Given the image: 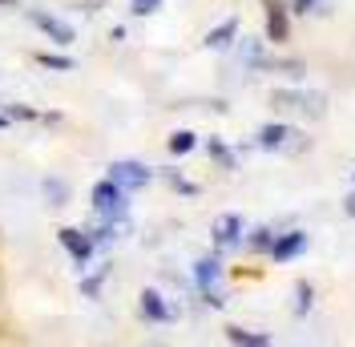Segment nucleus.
I'll return each mask as SVG.
<instances>
[{
	"label": "nucleus",
	"mask_w": 355,
	"mask_h": 347,
	"mask_svg": "<svg viewBox=\"0 0 355 347\" xmlns=\"http://www.w3.org/2000/svg\"><path fill=\"white\" fill-rule=\"evenodd\" d=\"M4 113H8L12 121H37V117H41L33 105H21V101H8V105H4Z\"/></svg>",
	"instance_id": "a211bd4d"
},
{
	"label": "nucleus",
	"mask_w": 355,
	"mask_h": 347,
	"mask_svg": "<svg viewBox=\"0 0 355 347\" xmlns=\"http://www.w3.org/2000/svg\"><path fill=\"white\" fill-rule=\"evenodd\" d=\"M89 206H93V214L101 218V222H121V218L130 214V190H121L110 174H105L89 190Z\"/></svg>",
	"instance_id": "f257e3e1"
},
{
	"label": "nucleus",
	"mask_w": 355,
	"mask_h": 347,
	"mask_svg": "<svg viewBox=\"0 0 355 347\" xmlns=\"http://www.w3.org/2000/svg\"><path fill=\"white\" fill-rule=\"evenodd\" d=\"M307 251V235L303 230H291V235H275V246H270V259L275 262H291Z\"/></svg>",
	"instance_id": "9d476101"
},
{
	"label": "nucleus",
	"mask_w": 355,
	"mask_h": 347,
	"mask_svg": "<svg viewBox=\"0 0 355 347\" xmlns=\"http://www.w3.org/2000/svg\"><path fill=\"white\" fill-rule=\"evenodd\" d=\"M291 4H295V12H307V8L315 4V0H291Z\"/></svg>",
	"instance_id": "393cba45"
},
{
	"label": "nucleus",
	"mask_w": 355,
	"mask_h": 347,
	"mask_svg": "<svg viewBox=\"0 0 355 347\" xmlns=\"http://www.w3.org/2000/svg\"><path fill=\"white\" fill-rule=\"evenodd\" d=\"M41 198H44V206L61 210V206H69L73 190H69V182H65V178H44V182H41Z\"/></svg>",
	"instance_id": "f8f14e48"
},
{
	"label": "nucleus",
	"mask_w": 355,
	"mask_h": 347,
	"mask_svg": "<svg viewBox=\"0 0 355 347\" xmlns=\"http://www.w3.org/2000/svg\"><path fill=\"white\" fill-rule=\"evenodd\" d=\"M137 307H141V319H150V323H174L178 311L166 303V295L154 291V287H146L141 295H137Z\"/></svg>",
	"instance_id": "0eeeda50"
},
{
	"label": "nucleus",
	"mask_w": 355,
	"mask_h": 347,
	"mask_svg": "<svg viewBox=\"0 0 355 347\" xmlns=\"http://www.w3.org/2000/svg\"><path fill=\"white\" fill-rule=\"evenodd\" d=\"M343 210H347V218H355V190L347 198H343Z\"/></svg>",
	"instance_id": "b1692460"
},
{
	"label": "nucleus",
	"mask_w": 355,
	"mask_h": 347,
	"mask_svg": "<svg viewBox=\"0 0 355 347\" xmlns=\"http://www.w3.org/2000/svg\"><path fill=\"white\" fill-rule=\"evenodd\" d=\"M270 101L279 109H303L307 117H323L327 113V97L323 93H295V89H275Z\"/></svg>",
	"instance_id": "39448f33"
},
{
	"label": "nucleus",
	"mask_w": 355,
	"mask_h": 347,
	"mask_svg": "<svg viewBox=\"0 0 355 347\" xmlns=\"http://www.w3.org/2000/svg\"><path fill=\"white\" fill-rule=\"evenodd\" d=\"M246 246L254 251V255H270V246H275V230L270 226H259V230H250V239H246Z\"/></svg>",
	"instance_id": "f3484780"
},
{
	"label": "nucleus",
	"mask_w": 355,
	"mask_h": 347,
	"mask_svg": "<svg viewBox=\"0 0 355 347\" xmlns=\"http://www.w3.org/2000/svg\"><path fill=\"white\" fill-rule=\"evenodd\" d=\"M105 275H110V271L101 266L97 275H89V279H81V295H89V299H97V295H101V282H105Z\"/></svg>",
	"instance_id": "6ab92c4d"
},
{
	"label": "nucleus",
	"mask_w": 355,
	"mask_h": 347,
	"mask_svg": "<svg viewBox=\"0 0 355 347\" xmlns=\"http://www.w3.org/2000/svg\"><path fill=\"white\" fill-rule=\"evenodd\" d=\"M311 311V282H295V315Z\"/></svg>",
	"instance_id": "412c9836"
},
{
	"label": "nucleus",
	"mask_w": 355,
	"mask_h": 347,
	"mask_svg": "<svg viewBox=\"0 0 355 347\" xmlns=\"http://www.w3.org/2000/svg\"><path fill=\"white\" fill-rule=\"evenodd\" d=\"M194 282H198V291H218V282H222L218 255H206V259L194 262Z\"/></svg>",
	"instance_id": "9b49d317"
},
{
	"label": "nucleus",
	"mask_w": 355,
	"mask_h": 347,
	"mask_svg": "<svg viewBox=\"0 0 355 347\" xmlns=\"http://www.w3.org/2000/svg\"><path fill=\"white\" fill-rule=\"evenodd\" d=\"M24 17H28V24H37V28H41L44 37H49V41L57 44V49H69V44L77 41L73 24H69V21H61V17H53V12H41V8H28Z\"/></svg>",
	"instance_id": "7ed1b4c3"
},
{
	"label": "nucleus",
	"mask_w": 355,
	"mask_h": 347,
	"mask_svg": "<svg viewBox=\"0 0 355 347\" xmlns=\"http://www.w3.org/2000/svg\"><path fill=\"white\" fill-rule=\"evenodd\" d=\"M295 137H299V133L291 130V126H279V121H270V126H263V130L254 133V146H259V150H295V146L303 150L307 142H295Z\"/></svg>",
	"instance_id": "423d86ee"
},
{
	"label": "nucleus",
	"mask_w": 355,
	"mask_h": 347,
	"mask_svg": "<svg viewBox=\"0 0 355 347\" xmlns=\"http://www.w3.org/2000/svg\"><path fill=\"white\" fill-rule=\"evenodd\" d=\"M234 37H239V17H230V21H222L218 28H210L202 44H206V49H230Z\"/></svg>",
	"instance_id": "ddd939ff"
},
{
	"label": "nucleus",
	"mask_w": 355,
	"mask_h": 347,
	"mask_svg": "<svg viewBox=\"0 0 355 347\" xmlns=\"http://www.w3.org/2000/svg\"><path fill=\"white\" fill-rule=\"evenodd\" d=\"M226 344H239V347H266L270 335L266 331H246V327H226Z\"/></svg>",
	"instance_id": "4468645a"
},
{
	"label": "nucleus",
	"mask_w": 355,
	"mask_h": 347,
	"mask_svg": "<svg viewBox=\"0 0 355 347\" xmlns=\"http://www.w3.org/2000/svg\"><path fill=\"white\" fill-rule=\"evenodd\" d=\"M210 158H214V162H218V166H226V170H234V166H239V162H234V153L226 150V146H222L218 137H214V142H210Z\"/></svg>",
	"instance_id": "aec40b11"
},
{
	"label": "nucleus",
	"mask_w": 355,
	"mask_h": 347,
	"mask_svg": "<svg viewBox=\"0 0 355 347\" xmlns=\"http://www.w3.org/2000/svg\"><path fill=\"white\" fill-rule=\"evenodd\" d=\"M166 146H170L174 158H186L190 150H198V133H194V130H178V133H170V142H166Z\"/></svg>",
	"instance_id": "2eb2a0df"
},
{
	"label": "nucleus",
	"mask_w": 355,
	"mask_h": 347,
	"mask_svg": "<svg viewBox=\"0 0 355 347\" xmlns=\"http://www.w3.org/2000/svg\"><path fill=\"white\" fill-rule=\"evenodd\" d=\"M166 178H170V186H174L178 194H198V186H194V182H182L178 174H166Z\"/></svg>",
	"instance_id": "5701e85b"
},
{
	"label": "nucleus",
	"mask_w": 355,
	"mask_h": 347,
	"mask_svg": "<svg viewBox=\"0 0 355 347\" xmlns=\"http://www.w3.org/2000/svg\"><path fill=\"white\" fill-rule=\"evenodd\" d=\"M41 69H57V73H73V57H65V53H37L33 57Z\"/></svg>",
	"instance_id": "dca6fc26"
},
{
	"label": "nucleus",
	"mask_w": 355,
	"mask_h": 347,
	"mask_svg": "<svg viewBox=\"0 0 355 347\" xmlns=\"http://www.w3.org/2000/svg\"><path fill=\"white\" fill-rule=\"evenodd\" d=\"M110 178L121 186V190H146L150 182H154V170L146 166V162H137V158H117V162H110Z\"/></svg>",
	"instance_id": "f03ea898"
},
{
	"label": "nucleus",
	"mask_w": 355,
	"mask_h": 347,
	"mask_svg": "<svg viewBox=\"0 0 355 347\" xmlns=\"http://www.w3.org/2000/svg\"><path fill=\"white\" fill-rule=\"evenodd\" d=\"M8 126H12V117H8V113H0V130H8Z\"/></svg>",
	"instance_id": "a878e982"
},
{
	"label": "nucleus",
	"mask_w": 355,
	"mask_h": 347,
	"mask_svg": "<svg viewBox=\"0 0 355 347\" xmlns=\"http://www.w3.org/2000/svg\"><path fill=\"white\" fill-rule=\"evenodd\" d=\"M210 239H214L218 251L239 246V242H243V218H239V214H218V218H214V226H210Z\"/></svg>",
	"instance_id": "6e6552de"
},
{
	"label": "nucleus",
	"mask_w": 355,
	"mask_h": 347,
	"mask_svg": "<svg viewBox=\"0 0 355 347\" xmlns=\"http://www.w3.org/2000/svg\"><path fill=\"white\" fill-rule=\"evenodd\" d=\"M57 242L69 251V259L77 262V266H89L93 255H97L93 235H89V230H77V226H61V230H57Z\"/></svg>",
	"instance_id": "20e7f679"
},
{
	"label": "nucleus",
	"mask_w": 355,
	"mask_h": 347,
	"mask_svg": "<svg viewBox=\"0 0 355 347\" xmlns=\"http://www.w3.org/2000/svg\"><path fill=\"white\" fill-rule=\"evenodd\" d=\"M162 8V0H130V12L133 17H154Z\"/></svg>",
	"instance_id": "4be33fe9"
},
{
	"label": "nucleus",
	"mask_w": 355,
	"mask_h": 347,
	"mask_svg": "<svg viewBox=\"0 0 355 347\" xmlns=\"http://www.w3.org/2000/svg\"><path fill=\"white\" fill-rule=\"evenodd\" d=\"M352 182H355V170H352Z\"/></svg>",
	"instance_id": "bb28decb"
},
{
	"label": "nucleus",
	"mask_w": 355,
	"mask_h": 347,
	"mask_svg": "<svg viewBox=\"0 0 355 347\" xmlns=\"http://www.w3.org/2000/svg\"><path fill=\"white\" fill-rule=\"evenodd\" d=\"M263 8H266V41H275V44H283L291 37V24H287V8L279 4V0H263Z\"/></svg>",
	"instance_id": "1a4fd4ad"
}]
</instances>
